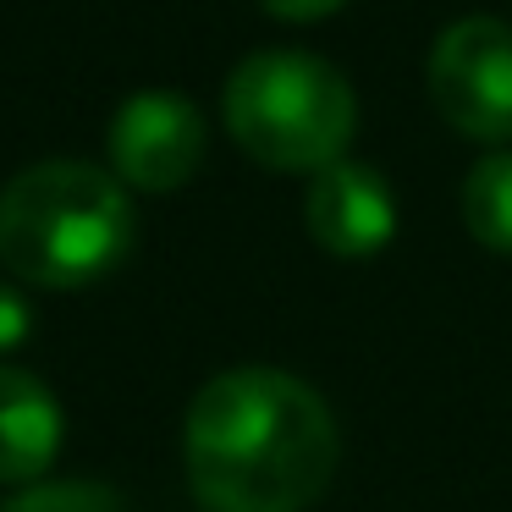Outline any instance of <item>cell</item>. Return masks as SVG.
<instances>
[{
  "instance_id": "cell-11",
  "label": "cell",
  "mask_w": 512,
  "mask_h": 512,
  "mask_svg": "<svg viewBox=\"0 0 512 512\" xmlns=\"http://www.w3.org/2000/svg\"><path fill=\"white\" fill-rule=\"evenodd\" d=\"M28 336V303L17 298V287H6V281H0V353H6V347H17Z\"/></svg>"
},
{
  "instance_id": "cell-3",
  "label": "cell",
  "mask_w": 512,
  "mask_h": 512,
  "mask_svg": "<svg viewBox=\"0 0 512 512\" xmlns=\"http://www.w3.org/2000/svg\"><path fill=\"white\" fill-rule=\"evenodd\" d=\"M226 127L270 171H325L358 133L353 83L303 50H259L226 78Z\"/></svg>"
},
{
  "instance_id": "cell-6",
  "label": "cell",
  "mask_w": 512,
  "mask_h": 512,
  "mask_svg": "<svg viewBox=\"0 0 512 512\" xmlns=\"http://www.w3.org/2000/svg\"><path fill=\"white\" fill-rule=\"evenodd\" d=\"M309 237L336 259H369L397 237V199L391 182L364 160H336L314 171L309 199H303Z\"/></svg>"
},
{
  "instance_id": "cell-8",
  "label": "cell",
  "mask_w": 512,
  "mask_h": 512,
  "mask_svg": "<svg viewBox=\"0 0 512 512\" xmlns=\"http://www.w3.org/2000/svg\"><path fill=\"white\" fill-rule=\"evenodd\" d=\"M463 226L479 248L512 254V149L485 155L463 177Z\"/></svg>"
},
{
  "instance_id": "cell-10",
  "label": "cell",
  "mask_w": 512,
  "mask_h": 512,
  "mask_svg": "<svg viewBox=\"0 0 512 512\" xmlns=\"http://www.w3.org/2000/svg\"><path fill=\"white\" fill-rule=\"evenodd\" d=\"M270 17H281V23H320V17L342 12L347 0H259Z\"/></svg>"
},
{
  "instance_id": "cell-2",
  "label": "cell",
  "mask_w": 512,
  "mask_h": 512,
  "mask_svg": "<svg viewBox=\"0 0 512 512\" xmlns=\"http://www.w3.org/2000/svg\"><path fill=\"white\" fill-rule=\"evenodd\" d=\"M133 237V199L100 166L39 160L0 188V265L28 287H89L133 254Z\"/></svg>"
},
{
  "instance_id": "cell-1",
  "label": "cell",
  "mask_w": 512,
  "mask_h": 512,
  "mask_svg": "<svg viewBox=\"0 0 512 512\" xmlns=\"http://www.w3.org/2000/svg\"><path fill=\"white\" fill-rule=\"evenodd\" d=\"M182 457L210 512H303L336 474V419L298 375L243 364L193 397Z\"/></svg>"
},
{
  "instance_id": "cell-4",
  "label": "cell",
  "mask_w": 512,
  "mask_h": 512,
  "mask_svg": "<svg viewBox=\"0 0 512 512\" xmlns=\"http://www.w3.org/2000/svg\"><path fill=\"white\" fill-rule=\"evenodd\" d=\"M430 100L446 127L474 144L512 138V23L457 17L430 50Z\"/></svg>"
},
{
  "instance_id": "cell-9",
  "label": "cell",
  "mask_w": 512,
  "mask_h": 512,
  "mask_svg": "<svg viewBox=\"0 0 512 512\" xmlns=\"http://www.w3.org/2000/svg\"><path fill=\"white\" fill-rule=\"evenodd\" d=\"M6 512H127L105 485H83V479H61V485H34L12 496Z\"/></svg>"
},
{
  "instance_id": "cell-5",
  "label": "cell",
  "mask_w": 512,
  "mask_h": 512,
  "mask_svg": "<svg viewBox=\"0 0 512 512\" xmlns=\"http://www.w3.org/2000/svg\"><path fill=\"white\" fill-rule=\"evenodd\" d=\"M204 160V116L193 100L166 89H144L122 100L111 122V166L116 182L144 193H171Z\"/></svg>"
},
{
  "instance_id": "cell-7",
  "label": "cell",
  "mask_w": 512,
  "mask_h": 512,
  "mask_svg": "<svg viewBox=\"0 0 512 512\" xmlns=\"http://www.w3.org/2000/svg\"><path fill=\"white\" fill-rule=\"evenodd\" d=\"M61 402L39 375L17 364H0V479L28 485L61 452Z\"/></svg>"
}]
</instances>
